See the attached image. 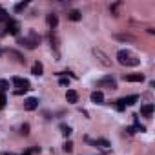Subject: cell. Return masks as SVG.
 <instances>
[{
  "label": "cell",
  "mask_w": 155,
  "mask_h": 155,
  "mask_svg": "<svg viewBox=\"0 0 155 155\" xmlns=\"http://www.w3.org/2000/svg\"><path fill=\"white\" fill-rule=\"evenodd\" d=\"M117 60H119V64H122V66H130V68H133V66H139V58L131 53V51H128V49H120L119 53H117Z\"/></svg>",
  "instance_id": "cell-1"
},
{
  "label": "cell",
  "mask_w": 155,
  "mask_h": 155,
  "mask_svg": "<svg viewBox=\"0 0 155 155\" xmlns=\"http://www.w3.org/2000/svg\"><path fill=\"white\" fill-rule=\"evenodd\" d=\"M93 57H95V60L101 64V66H104V68H110L111 66V58L102 51V49H99V48H93Z\"/></svg>",
  "instance_id": "cell-2"
},
{
  "label": "cell",
  "mask_w": 155,
  "mask_h": 155,
  "mask_svg": "<svg viewBox=\"0 0 155 155\" xmlns=\"http://www.w3.org/2000/svg\"><path fill=\"white\" fill-rule=\"evenodd\" d=\"M137 101H139V95H128V97L119 99V101H117V104H115V108H117L119 111H122L126 106H131V104H135Z\"/></svg>",
  "instance_id": "cell-3"
},
{
  "label": "cell",
  "mask_w": 155,
  "mask_h": 155,
  "mask_svg": "<svg viewBox=\"0 0 155 155\" xmlns=\"http://www.w3.org/2000/svg\"><path fill=\"white\" fill-rule=\"evenodd\" d=\"M97 86H99V88H104V90H111V91L117 90V82H115L113 77H102Z\"/></svg>",
  "instance_id": "cell-4"
},
{
  "label": "cell",
  "mask_w": 155,
  "mask_h": 155,
  "mask_svg": "<svg viewBox=\"0 0 155 155\" xmlns=\"http://www.w3.org/2000/svg\"><path fill=\"white\" fill-rule=\"evenodd\" d=\"M26 38H28V42H29V48H31V49H35V48L40 44V35H38L35 29H29Z\"/></svg>",
  "instance_id": "cell-5"
},
{
  "label": "cell",
  "mask_w": 155,
  "mask_h": 155,
  "mask_svg": "<svg viewBox=\"0 0 155 155\" xmlns=\"http://www.w3.org/2000/svg\"><path fill=\"white\" fill-rule=\"evenodd\" d=\"M11 82H13L17 88L24 90V91H28V90H29V81H28V79H22V77H13Z\"/></svg>",
  "instance_id": "cell-6"
},
{
  "label": "cell",
  "mask_w": 155,
  "mask_h": 155,
  "mask_svg": "<svg viewBox=\"0 0 155 155\" xmlns=\"http://www.w3.org/2000/svg\"><path fill=\"white\" fill-rule=\"evenodd\" d=\"M48 38H49V44H51V48H53V51H55V57L58 58V37H57V33H55V31H49Z\"/></svg>",
  "instance_id": "cell-7"
},
{
  "label": "cell",
  "mask_w": 155,
  "mask_h": 155,
  "mask_svg": "<svg viewBox=\"0 0 155 155\" xmlns=\"http://www.w3.org/2000/svg\"><path fill=\"white\" fill-rule=\"evenodd\" d=\"M37 108H38V99L29 97V99L24 101V110H26V111H33V110H37Z\"/></svg>",
  "instance_id": "cell-8"
},
{
  "label": "cell",
  "mask_w": 155,
  "mask_h": 155,
  "mask_svg": "<svg viewBox=\"0 0 155 155\" xmlns=\"http://www.w3.org/2000/svg\"><path fill=\"white\" fill-rule=\"evenodd\" d=\"M144 79H146V77H144L142 73H131V75H126V77H124L126 82H142Z\"/></svg>",
  "instance_id": "cell-9"
},
{
  "label": "cell",
  "mask_w": 155,
  "mask_h": 155,
  "mask_svg": "<svg viewBox=\"0 0 155 155\" xmlns=\"http://www.w3.org/2000/svg\"><path fill=\"white\" fill-rule=\"evenodd\" d=\"M18 29H20V28H18V24H17L15 20H9L8 26H6V33H8V35H18Z\"/></svg>",
  "instance_id": "cell-10"
},
{
  "label": "cell",
  "mask_w": 155,
  "mask_h": 155,
  "mask_svg": "<svg viewBox=\"0 0 155 155\" xmlns=\"http://www.w3.org/2000/svg\"><path fill=\"white\" fill-rule=\"evenodd\" d=\"M66 101H68L69 104H75L77 101H79V93H77L75 90H68V91H66Z\"/></svg>",
  "instance_id": "cell-11"
},
{
  "label": "cell",
  "mask_w": 155,
  "mask_h": 155,
  "mask_svg": "<svg viewBox=\"0 0 155 155\" xmlns=\"http://www.w3.org/2000/svg\"><path fill=\"white\" fill-rule=\"evenodd\" d=\"M46 22H48L49 29L53 31V29L57 28V24H58V17H57V15H53V13H49V15H48V18H46Z\"/></svg>",
  "instance_id": "cell-12"
},
{
  "label": "cell",
  "mask_w": 155,
  "mask_h": 155,
  "mask_svg": "<svg viewBox=\"0 0 155 155\" xmlns=\"http://www.w3.org/2000/svg\"><path fill=\"white\" fill-rule=\"evenodd\" d=\"M140 115L150 119V117L153 115V104H151V102H150V104H144V106L140 108Z\"/></svg>",
  "instance_id": "cell-13"
},
{
  "label": "cell",
  "mask_w": 155,
  "mask_h": 155,
  "mask_svg": "<svg viewBox=\"0 0 155 155\" xmlns=\"http://www.w3.org/2000/svg\"><path fill=\"white\" fill-rule=\"evenodd\" d=\"M8 55H9V57H13V58H15L18 64H26V58H24V57L18 53V51H15V49H9V51H8Z\"/></svg>",
  "instance_id": "cell-14"
},
{
  "label": "cell",
  "mask_w": 155,
  "mask_h": 155,
  "mask_svg": "<svg viewBox=\"0 0 155 155\" xmlns=\"http://www.w3.org/2000/svg\"><path fill=\"white\" fill-rule=\"evenodd\" d=\"M91 102L102 104V102H104V93H102V91H93V93H91Z\"/></svg>",
  "instance_id": "cell-15"
},
{
  "label": "cell",
  "mask_w": 155,
  "mask_h": 155,
  "mask_svg": "<svg viewBox=\"0 0 155 155\" xmlns=\"http://www.w3.org/2000/svg\"><path fill=\"white\" fill-rule=\"evenodd\" d=\"M81 18H82V15H81V11H77V9L68 13V20H71V22H79Z\"/></svg>",
  "instance_id": "cell-16"
},
{
  "label": "cell",
  "mask_w": 155,
  "mask_h": 155,
  "mask_svg": "<svg viewBox=\"0 0 155 155\" xmlns=\"http://www.w3.org/2000/svg\"><path fill=\"white\" fill-rule=\"evenodd\" d=\"M42 71H44V66H42V62H35V64H33V69H31V73H33V75H37V77H40V75H42Z\"/></svg>",
  "instance_id": "cell-17"
},
{
  "label": "cell",
  "mask_w": 155,
  "mask_h": 155,
  "mask_svg": "<svg viewBox=\"0 0 155 155\" xmlns=\"http://www.w3.org/2000/svg\"><path fill=\"white\" fill-rule=\"evenodd\" d=\"M93 144H95V146H101V148H110V142H108L106 139H97Z\"/></svg>",
  "instance_id": "cell-18"
},
{
  "label": "cell",
  "mask_w": 155,
  "mask_h": 155,
  "mask_svg": "<svg viewBox=\"0 0 155 155\" xmlns=\"http://www.w3.org/2000/svg\"><path fill=\"white\" fill-rule=\"evenodd\" d=\"M11 18H9V15L2 9V8H0V22H9Z\"/></svg>",
  "instance_id": "cell-19"
},
{
  "label": "cell",
  "mask_w": 155,
  "mask_h": 155,
  "mask_svg": "<svg viewBox=\"0 0 155 155\" xmlns=\"http://www.w3.org/2000/svg\"><path fill=\"white\" fill-rule=\"evenodd\" d=\"M26 8H28V2H20V4H17V6H15V13H22Z\"/></svg>",
  "instance_id": "cell-20"
},
{
  "label": "cell",
  "mask_w": 155,
  "mask_h": 155,
  "mask_svg": "<svg viewBox=\"0 0 155 155\" xmlns=\"http://www.w3.org/2000/svg\"><path fill=\"white\" fill-rule=\"evenodd\" d=\"M20 135H24V137H28V135H29V124H28V122L20 126Z\"/></svg>",
  "instance_id": "cell-21"
},
{
  "label": "cell",
  "mask_w": 155,
  "mask_h": 155,
  "mask_svg": "<svg viewBox=\"0 0 155 155\" xmlns=\"http://www.w3.org/2000/svg\"><path fill=\"white\" fill-rule=\"evenodd\" d=\"M60 130H62V135H64V137H69V135H71V126L62 124V126H60Z\"/></svg>",
  "instance_id": "cell-22"
},
{
  "label": "cell",
  "mask_w": 155,
  "mask_h": 155,
  "mask_svg": "<svg viewBox=\"0 0 155 155\" xmlns=\"http://www.w3.org/2000/svg\"><path fill=\"white\" fill-rule=\"evenodd\" d=\"M62 150H64L66 153H71V151H73V142H71V140H68V142L62 146Z\"/></svg>",
  "instance_id": "cell-23"
},
{
  "label": "cell",
  "mask_w": 155,
  "mask_h": 155,
  "mask_svg": "<svg viewBox=\"0 0 155 155\" xmlns=\"http://www.w3.org/2000/svg\"><path fill=\"white\" fill-rule=\"evenodd\" d=\"M6 90H9V82L8 81H0V93H4Z\"/></svg>",
  "instance_id": "cell-24"
},
{
  "label": "cell",
  "mask_w": 155,
  "mask_h": 155,
  "mask_svg": "<svg viewBox=\"0 0 155 155\" xmlns=\"http://www.w3.org/2000/svg\"><path fill=\"white\" fill-rule=\"evenodd\" d=\"M117 38H119V40H126V42H133V40H135V38L130 37V35H117Z\"/></svg>",
  "instance_id": "cell-25"
},
{
  "label": "cell",
  "mask_w": 155,
  "mask_h": 155,
  "mask_svg": "<svg viewBox=\"0 0 155 155\" xmlns=\"http://www.w3.org/2000/svg\"><path fill=\"white\" fill-rule=\"evenodd\" d=\"M6 106V95L4 93H0V110H2Z\"/></svg>",
  "instance_id": "cell-26"
},
{
  "label": "cell",
  "mask_w": 155,
  "mask_h": 155,
  "mask_svg": "<svg viewBox=\"0 0 155 155\" xmlns=\"http://www.w3.org/2000/svg\"><path fill=\"white\" fill-rule=\"evenodd\" d=\"M58 84H60V86H69V79H66V77H62V79L58 81Z\"/></svg>",
  "instance_id": "cell-27"
},
{
  "label": "cell",
  "mask_w": 155,
  "mask_h": 155,
  "mask_svg": "<svg viewBox=\"0 0 155 155\" xmlns=\"http://www.w3.org/2000/svg\"><path fill=\"white\" fill-rule=\"evenodd\" d=\"M22 155H33V153H31V150H26V151H24Z\"/></svg>",
  "instance_id": "cell-28"
},
{
  "label": "cell",
  "mask_w": 155,
  "mask_h": 155,
  "mask_svg": "<svg viewBox=\"0 0 155 155\" xmlns=\"http://www.w3.org/2000/svg\"><path fill=\"white\" fill-rule=\"evenodd\" d=\"M6 155H15V153H6Z\"/></svg>",
  "instance_id": "cell-29"
},
{
  "label": "cell",
  "mask_w": 155,
  "mask_h": 155,
  "mask_svg": "<svg viewBox=\"0 0 155 155\" xmlns=\"http://www.w3.org/2000/svg\"><path fill=\"white\" fill-rule=\"evenodd\" d=\"M0 55H2V49H0Z\"/></svg>",
  "instance_id": "cell-30"
}]
</instances>
